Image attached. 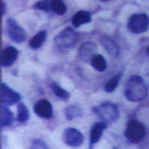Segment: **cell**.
<instances>
[{
    "mask_svg": "<svg viewBox=\"0 0 149 149\" xmlns=\"http://www.w3.org/2000/svg\"><path fill=\"white\" fill-rule=\"evenodd\" d=\"M96 50V45L91 41H88L86 43H84L80 49H79V54H80V58L82 61L86 63L91 62L92 58L96 55L95 54Z\"/></svg>",
    "mask_w": 149,
    "mask_h": 149,
    "instance_id": "obj_10",
    "label": "cell"
},
{
    "mask_svg": "<svg viewBox=\"0 0 149 149\" xmlns=\"http://www.w3.org/2000/svg\"><path fill=\"white\" fill-rule=\"evenodd\" d=\"M8 36L10 38L16 42V43H22L26 38L25 31L22 29L21 26L17 24V22L13 19H8Z\"/></svg>",
    "mask_w": 149,
    "mask_h": 149,
    "instance_id": "obj_7",
    "label": "cell"
},
{
    "mask_svg": "<svg viewBox=\"0 0 149 149\" xmlns=\"http://www.w3.org/2000/svg\"><path fill=\"white\" fill-rule=\"evenodd\" d=\"M13 122V114L5 104L1 107V125L3 127L10 126Z\"/></svg>",
    "mask_w": 149,
    "mask_h": 149,
    "instance_id": "obj_15",
    "label": "cell"
},
{
    "mask_svg": "<svg viewBox=\"0 0 149 149\" xmlns=\"http://www.w3.org/2000/svg\"><path fill=\"white\" fill-rule=\"evenodd\" d=\"M120 78H121V74H118L116 77H114L113 78H111L110 80L105 84L104 90L107 92H113L116 90V88L118 87Z\"/></svg>",
    "mask_w": 149,
    "mask_h": 149,
    "instance_id": "obj_21",
    "label": "cell"
},
{
    "mask_svg": "<svg viewBox=\"0 0 149 149\" xmlns=\"http://www.w3.org/2000/svg\"><path fill=\"white\" fill-rule=\"evenodd\" d=\"M106 128V123L102 122H98L93 125L91 130V144H94L97 142H99V140L102 136V130Z\"/></svg>",
    "mask_w": 149,
    "mask_h": 149,
    "instance_id": "obj_14",
    "label": "cell"
},
{
    "mask_svg": "<svg viewBox=\"0 0 149 149\" xmlns=\"http://www.w3.org/2000/svg\"><path fill=\"white\" fill-rule=\"evenodd\" d=\"M147 95V87L143 79L139 76H132L130 77L126 84L125 96L132 102H140Z\"/></svg>",
    "mask_w": 149,
    "mask_h": 149,
    "instance_id": "obj_1",
    "label": "cell"
},
{
    "mask_svg": "<svg viewBox=\"0 0 149 149\" xmlns=\"http://www.w3.org/2000/svg\"><path fill=\"white\" fill-rule=\"evenodd\" d=\"M146 128L143 124L137 120H130L127 125L125 130V136L129 141L132 143H137L141 141L146 136Z\"/></svg>",
    "mask_w": 149,
    "mask_h": 149,
    "instance_id": "obj_3",
    "label": "cell"
},
{
    "mask_svg": "<svg viewBox=\"0 0 149 149\" xmlns=\"http://www.w3.org/2000/svg\"><path fill=\"white\" fill-rule=\"evenodd\" d=\"M51 88H52V90L56 94V96L59 97L60 99H62L63 101H66L69 99V97H70L69 92H67L65 90H63V88L58 86L57 84H52V85H51Z\"/></svg>",
    "mask_w": 149,
    "mask_h": 149,
    "instance_id": "obj_22",
    "label": "cell"
},
{
    "mask_svg": "<svg viewBox=\"0 0 149 149\" xmlns=\"http://www.w3.org/2000/svg\"><path fill=\"white\" fill-rule=\"evenodd\" d=\"M91 63L92 66L94 67V69H96L97 71H99V72H104L107 68V63L105 62L104 58L100 54H96L94 57L92 58Z\"/></svg>",
    "mask_w": 149,
    "mask_h": 149,
    "instance_id": "obj_17",
    "label": "cell"
},
{
    "mask_svg": "<svg viewBox=\"0 0 149 149\" xmlns=\"http://www.w3.org/2000/svg\"><path fill=\"white\" fill-rule=\"evenodd\" d=\"M34 110L37 116L43 118H50L52 116V106L48 100H40L35 104Z\"/></svg>",
    "mask_w": 149,
    "mask_h": 149,
    "instance_id": "obj_9",
    "label": "cell"
},
{
    "mask_svg": "<svg viewBox=\"0 0 149 149\" xmlns=\"http://www.w3.org/2000/svg\"><path fill=\"white\" fill-rule=\"evenodd\" d=\"M29 118V112L24 104H18V120L22 123H24Z\"/></svg>",
    "mask_w": 149,
    "mask_h": 149,
    "instance_id": "obj_20",
    "label": "cell"
},
{
    "mask_svg": "<svg viewBox=\"0 0 149 149\" xmlns=\"http://www.w3.org/2000/svg\"><path fill=\"white\" fill-rule=\"evenodd\" d=\"M149 26V18L144 13H137L130 18L128 27L130 31L134 34L144 33Z\"/></svg>",
    "mask_w": 149,
    "mask_h": 149,
    "instance_id": "obj_4",
    "label": "cell"
},
{
    "mask_svg": "<svg viewBox=\"0 0 149 149\" xmlns=\"http://www.w3.org/2000/svg\"><path fill=\"white\" fill-rule=\"evenodd\" d=\"M50 2V10L54 13L63 15L66 12V6L63 2V0H49Z\"/></svg>",
    "mask_w": 149,
    "mask_h": 149,
    "instance_id": "obj_18",
    "label": "cell"
},
{
    "mask_svg": "<svg viewBox=\"0 0 149 149\" xmlns=\"http://www.w3.org/2000/svg\"><path fill=\"white\" fill-rule=\"evenodd\" d=\"M100 1H102V2H106V1H109V0H100Z\"/></svg>",
    "mask_w": 149,
    "mask_h": 149,
    "instance_id": "obj_26",
    "label": "cell"
},
{
    "mask_svg": "<svg viewBox=\"0 0 149 149\" xmlns=\"http://www.w3.org/2000/svg\"><path fill=\"white\" fill-rule=\"evenodd\" d=\"M5 10H6V5H5V3H3V12H2L3 15L5 14Z\"/></svg>",
    "mask_w": 149,
    "mask_h": 149,
    "instance_id": "obj_25",
    "label": "cell"
},
{
    "mask_svg": "<svg viewBox=\"0 0 149 149\" xmlns=\"http://www.w3.org/2000/svg\"><path fill=\"white\" fill-rule=\"evenodd\" d=\"M1 99L2 104L5 105H11L18 102L21 99V96L18 92L14 91L6 84L2 83L1 85Z\"/></svg>",
    "mask_w": 149,
    "mask_h": 149,
    "instance_id": "obj_8",
    "label": "cell"
},
{
    "mask_svg": "<svg viewBox=\"0 0 149 149\" xmlns=\"http://www.w3.org/2000/svg\"><path fill=\"white\" fill-rule=\"evenodd\" d=\"M32 147H37V148H48V146H46V144L42 142V141H39V140H36V141L34 142L33 143Z\"/></svg>",
    "mask_w": 149,
    "mask_h": 149,
    "instance_id": "obj_24",
    "label": "cell"
},
{
    "mask_svg": "<svg viewBox=\"0 0 149 149\" xmlns=\"http://www.w3.org/2000/svg\"><path fill=\"white\" fill-rule=\"evenodd\" d=\"M77 33L72 28L67 27L55 36V43L61 48H69L77 43Z\"/></svg>",
    "mask_w": 149,
    "mask_h": 149,
    "instance_id": "obj_5",
    "label": "cell"
},
{
    "mask_svg": "<svg viewBox=\"0 0 149 149\" xmlns=\"http://www.w3.org/2000/svg\"><path fill=\"white\" fill-rule=\"evenodd\" d=\"M36 8L41 9L44 11H49L50 9V2L49 0H41V1L37 2L36 4Z\"/></svg>",
    "mask_w": 149,
    "mask_h": 149,
    "instance_id": "obj_23",
    "label": "cell"
},
{
    "mask_svg": "<svg viewBox=\"0 0 149 149\" xmlns=\"http://www.w3.org/2000/svg\"><path fill=\"white\" fill-rule=\"evenodd\" d=\"M65 116L68 120H72L74 118H79L82 115V110L81 108L77 104H72L64 109Z\"/></svg>",
    "mask_w": 149,
    "mask_h": 149,
    "instance_id": "obj_16",
    "label": "cell"
},
{
    "mask_svg": "<svg viewBox=\"0 0 149 149\" xmlns=\"http://www.w3.org/2000/svg\"><path fill=\"white\" fill-rule=\"evenodd\" d=\"M46 35H47L46 32H44V31H41L38 33V34H36L29 42V45L31 48L34 49H38L39 47L43 44V42L46 38Z\"/></svg>",
    "mask_w": 149,
    "mask_h": 149,
    "instance_id": "obj_19",
    "label": "cell"
},
{
    "mask_svg": "<svg viewBox=\"0 0 149 149\" xmlns=\"http://www.w3.org/2000/svg\"><path fill=\"white\" fill-rule=\"evenodd\" d=\"M91 21V15L90 12L81 10L78 11L74 15L72 19V23L74 27H79L82 24H86V23L90 22Z\"/></svg>",
    "mask_w": 149,
    "mask_h": 149,
    "instance_id": "obj_12",
    "label": "cell"
},
{
    "mask_svg": "<svg viewBox=\"0 0 149 149\" xmlns=\"http://www.w3.org/2000/svg\"><path fill=\"white\" fill-rule=\"evenodd\" d=\"M93 110H94V113L98 118L106 124H112L116 122L119 116L118 107L113 104H110V102L102 104L99 106L94 107Z\"/></svg>",
    "mask_w": 149,
    "mask_h": 149,
    "instance_id": "obj_2",
    "label": "cell"
},
{
    "mask_svg": "<svg viewBox=\"0 0 149 149\" xmlns=\"http://www.w3.org/2000/svg\"><path fill=\"white\" fill-rule=\"evenodd\" d=\"M84 137L82 133L77 129L69 128L63 132V142L72 147H77L83 143Z\"/></svg>",
    "mask_w": 149,
    "mask_h": 149,
    "instance_id": "obj_6",
    "label": "cell"
},
{
    "mask_svg": "<svg viewBox=\"0 0 149 149\" xmlns=\"http://www.w3.org/2000/svg\"><path fill=\"white\" fill-rule=\"evenodd\" d=\"M18 57V50L13 47H8L2 52L1 63L3 66H9L11 65Z\"/></svg>",
    "mask_w": 149,
    "mask_h": 149,
    "instance_id": "obj_11",
    "label": "cell"
},
{
    "mask_svg": "<svg viewBox=\"0 0 149 149\" xmlns=\"http://www.w3.org/2000/svg\"><path fill=\"white\" fill-rule=\"evenodd\" d=\"M101 44L102 45V47L107 50L110 55L112 56H118L119 53V49L118 47L116 45L115 42L112 40L110 37L108 36H102L101 37Z\"/></svg>",
    "mask_w": 149,
    "mask_h": 149,
    "instance_id": "obj_13",
    "label": "cell"
},
{
    "mask_svg": "<svg viewBox=\"0 0 149 149\" xmlns=\"http://www.w3.org/2000/svg\"><path fill=\"white\" fill-rule=\"evenodd\" d=\"M147 53H148V55H149V47H148V49H147Z\"/></svg>",
    "mask_w": 149,
    "mask_h": 149,
    "instance_id": "obj_27",
    "label": "cell"
}]
</instances>
